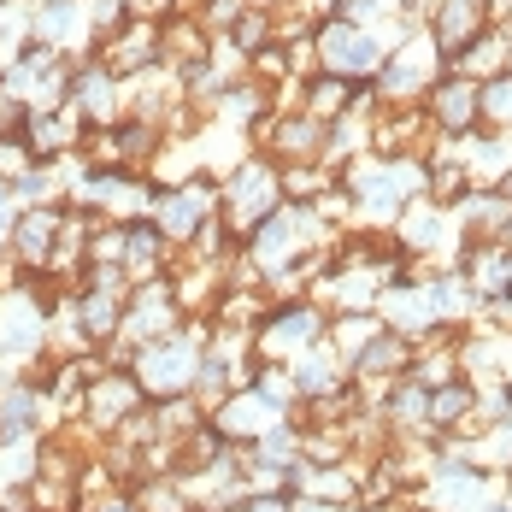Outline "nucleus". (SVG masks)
I'll use <instances>...</instances> for the list:
<instances>
[{"instance_id":"20e7f679","label":"nucleus","mask_w":512,"mask_h":512,"mask_svg":"<svg viewBox=\"0 0 512 512\" xmlns=\"http://www.w3.org/2000/svg\"><path fill=\"white\" fill-rule=\"evenodd\" d=\"M324 330H330V312L318 301H271L265 324L254 330V354L289 365L295 354H307L312 342H324Z\"/></svg>"},{"instance_id":"6e6552de","label":"nucleus","mask_w":512,"mask_h":512,"mask_svg":"<svg viewBox=\"0 0 512 512\" xmlns=\"http://www.w3.org/2000/svg\"><path fill=\"white\" fill-rule=\"evenodd\" d=\"M124 271H130V283L171 271V242L159 236L154 218H142V224H124Z\"/></svg>"},{"instance_id":"f03ea898","label":"nucleus","mask_w":512,"mask_h":512,"mask_svg":"<svg viewBox=\"0 0 512 512\" xmlns=\"http://www.w3.org/2000/svg\"><path fill=\"white\" fill-rule=\"evenodd\" d=\"M312 59H318V71H330L342 83H371L389 59V42H377V30L348 24V18H318L312 24Z\"/></svg>"},{"instance_id":"423d86ee","label":"nucleus","mask_w":512,"mask_h":512,"mask_svg":"<svg viewBox=\"0 0 512 512\" xmlns=\"http://www.w3.org/2000/svg\"><path fill=\"white\" fill-rule=\"evenodd\" d=\"M424 101H430V118H436V130H442V136H471V130H477V118H483V112H477V83L460 77V71L436 77Z\"/></svg>"},{"instance_id":"39448f33","label":"nucleus","mask_w":512,"mask_h":512,"mask_svg":"<svg viewBox=\"0 0 512 512\" xmlns=\"http://www.w3.org/2000/svg\"><path fill=\"white\" fill-rule=\"evenodd\" d=\"M436 65H442L436 42L430 36H412L401 53L383 59V71L371 77V89H377V101H424L430 83H436Z\"/></svg>"},{"instance_id":"1a4fd4ad","label":"nucleus","mask_w":512,"mask_h":512,"mask_svg":"<svg viewBox=\"0 0 512 512\" xmlns=\"http://www.w3.org/2000/svg\"><path fill=\"white\" fill-rule=\"evenodd\" d=\"M348 365H354V377H401V371L412 365V342H407V336H395V330L383 324V330H377V336L348 359Z\"/></svg>"},{"instance_id":"0eeeda50","label":"nucleus","mask_w":512,"mask_h":512,"mask_svg":"<svg viewBox=\"0 0 512 512\" xmlns=\"http://www.w3.org/2000/svg\"><path fill=\"white\" fill-rule=\"evenodd\" d=\"M24 148L36 159H59L83 148V118L71 106H48V112H30L24 118Z\"/></svg>"},{"instance_id":"7ed1b4c3","label":"nucleus","mask_w":512,"mask_h":512,"mask_svg":"<svg viewBox=\"0 0 512 512\" xmlns=\"http://www.w3.org/2000/svg\"><path fill=\"white\" fill-rule=\"evenodd\" d=\"M148 218L159 224V236H165L171 248H189L206 224L218 218V177H212V171H189L183 183L159 189Z\"/></svg>"},{"instance_id":"f257e3e1","label":"nucleus","mask_w":512,"mask_h":512,"mask_svg":"<svg viewBox=\"0 0 512 512\" xmlns=\"http://www.w3.org/2000/svg\"><path fill=\"white\" fill-rule=\"evenodd\" d=\"M277 206H283V183L271 154H242L236 171L218 183V224L230 230V242H248Z\"/></svg>"}]
</instances>
